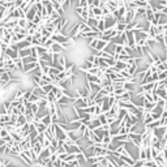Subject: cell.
Here are the masks:
<instances>
[{
	"label": "cell",
	"mask_w": 167,
	"mask_h": 167,
	"mask_svg": "<svg viewBox=\"0 0 167 167\" xmlns=\"http://www.w3.org/2000/svg\"><path fill=\"white\" fill-rule=\"evenodd\" d=\"M166 132H167V127H158L153 131V136H155L159 140H163L164 136H166Z\"/></svg>",
	"instance_id": "cell-1"
},
{
	"label": "cell",
	"mask_w": 167,
	"mask_h": 167,
	"mask_svg": "<svg viewBox=\"0 0 167 167\" xmlns=\"http://www.w3.org/2000/svg\"><path fill=\"white\" fill-rule=\"evenodd\" d=\"M42 145H43V148H50V146H51V141H50L48 139H46L43 141V144H42Z\"/></svg>",
	"instance_id": "cell-19"
},
{
	"label": "cell",
	"mask_w": 167,
	"mask_h": 167,
	"mask_svg": "<svg viewBox=\"0 0 167 167\" xmlns=\"http://www.w3.org/2000/svg\"><path fill=\"white\" fill-rule=\"evenodd\" d=\"M98 31H101V33H103V31L106 30V24H105V19H101L98 22Z\"/></svg>",
	"instance_id": "cell-16"
},
{
	"label": "cell",
	"mask_w": 167,
	"mask_h": 167,
	"mask_svg": "<svg viewBox=\"0 0 167 167\" xmlns=\"http://www.w3.org/2000/svg\"><path fill=\"white\" fill-rule=\"evenodd\" d=\"M102 1H103V3H106V4H107L108 1H110V0H102Z\"/></svg>",
	"instance_id": "cell-22"
},
{
	"label": "cell",
	"mask_w": 167,
	"mask_h": 167,
	"mask_svg": "<svg viewBox=\"0 0 167 167\" xmlns=\"http://www.w3.org/2000/svg\"><path fill=\"white\" fill-rule=\"evenodd\" d=\"M19 55L21 59H25V58H28V56H31V47L29 48H24V50H20L19 51Z\"/></svg>",
	"instance_id": "cell-12"
},
{
	"label": "cell",
	"mask_w": 167,
	"mask_h": 167,
	"mask_svg": "<svg viewBox=\"0 0 167 167\" xmlns=\"http://www.w3.org/2000/svg\"><path fill=\"white\" fill-rule=\"evenodd\" d=\"M33 124H35V127H37V131H38L39 133H44L47 129H48V127H47V125L43 123V121H35V123H33Z\"/></svg>",
	"instance_id": "cell-11"
},
{
	"label": "cell",
	"mask_w": 167,
	"mask_h": 167,
	"mask_svg": "<svg viewBox=\"0 0 167 167\" xmlns=\"http://www.w3.org/2000/svg\"><path fill=\"white\" fill-rule=\"evenodd\" d=\"M11 121V115L9 114H3L0 115V124H7Z\"/></svg>",
	"instance_id": "cell-15"
},
{
	"label": "cell",
	"mask_w": 167,
	"mask_h": 167,
	"mask_svg": "<svg viewBox=\"0 0 167 167\" xmlns=\"http://www.w3.org/2000/svg\"><path fill=\"white\" fill-rule=\"evenodd\" d=\"M65 167H73V166H72V163H67L65 164Z\"/></svg>",
	"instance_id": "cell-21"
},
{
	"label": "cell",
	"mask_w": 167,
	"mask_h": 167,
	"mask_svg": "<svg viewBox=\"0 0 167 167\" xmlns=\"http://www.w3.org/2000/svg\"><path fill=\"white\" fill-rule=\"evenodd\" d=\"M155 94H158V95L161 97L162 99H166L167 98V89H163V87H158L157 91H155Z\"/></svg>",
	"instance_id": "cell-13"
},
{
	"label": "cell",
	"mask_w": 167,
	"mask_h": 167,
	"mask_svg": "<svg viewBox=\"0 0 167 167\" xmlns=\"http://www.w3.org/2000/svg\"><path fill=\"white\" fill-rule=\"evenodd\" d=\"M37 13H38L37 7L33 5L30 9L26 12V16H25V19L28 20V21H34V19H35V16H37Z\"/></svg>",
	"instance_id": "cell-3"
},
{
	"label": "cell",
	"mask_w": 167,
	"mask_h": 167,
	"mask_svg": "<svg viewBox=\"0 0 167 167\" xmlns=\"http://www.w3.org/2000/svg\"><path fill=\"white\" fill-rule=\"evenodd\" d=\"M39 97L38 95H35V94H33V95L30 97V99H29V103H38L39 102Z\"/></svg>",
	"instance_id": "cell-18"
},
{
	"label": "cell",
	"mask_w": 167,
	"mask_h": 167,
	"mask_svg": "<svg viewBox=\"0 0 167 167\" xmlns=\"http://www.w3.org/2000/svg\"><path fill=\"white\" fill-rule=\"evenodd\" d=\"M87 128H89V129H91V131L99 129V128H102V123H101V120H99L98 118H94L93 120L90 121V125Z\"/></svg>",
	"instance_id": "cell-8"
},
{
	"label": "cell",
	"mask_w": 167,
	"mask_h": 167,
	"mask_svg": "<svg viewBox=\"0 0 167 167\" xmlns=\"http://www.w3.org/2000/svg\"><path fill=\"white\" fill-rule=\"evenodd\" d=\"M63 51H65V47L63 44L58 43V42H55L54 46L50 48V54H55V55H62Z\"/></svg>",
	"instance_id": "cell-2"
},
{
	"label": "cell",
	"mask_w": 167,
	"mask_h": 167,
	"mask_svg": "<svg viewBox=\"0 0 167 167\" xmlns=\"http://www.w3.org/2000/svg\"><path fill=\"white\" fill-rule=\"evenodd\" d=\"M7 56L11 58V59H13V60H16V59H19L20 58L19 51H17V50H13L12 47H8V50H7Z\"/></svg>",
	"instance_id": "cell-9"
},
{
	"label": "cell",
	"mask_w": 167,
	"mask_h": 167,
	"mask_svg": "<svg viewBox=\"0 0 167 167\" xmlns=\"http://www.w3.org/2000/svg\"><path fill=\"white\" fill-rule=\"evenodd\" d=\"M33 94L38 95L39 98H44V99H47V93L43 90V87H40V86H35V87H33Z\"/></svg>",
	"instance_id": "cell-7"
},
{
	"label": "cell",
	"mask_w": 167,
	"mask_h": 167,
	"mask_svg": "<svg viewBox=\"0 0 167 167\" xmlns=\"http://www.w3.org/2000/svg\"><path fill=\"white\" fill-rule=\"evenodd\" d=\"M74 91H76V93L78 94V97H81V98H85V99H87V98L90 97V94H91V93H90V91H89V90H87L85 86L78 87V89H76Z\"/></svg>",
	"instance_id": "cell-5"
},
{
	"label": "cell",
	"mask_w": 167,
	"mask_h": 167,
	"mask_svg": "<svg viewBox=\"0 0 167 167\" xmlns=\"http://www.w3.org/2000/svg\"><path fill=\"white\" fill-rule=\"evenodd\" d=\"M132 167H144V161H136V163Z\"/></svg>",
	"instance_id": "cell-20"
},
{
	"label": "cell",
	"mask_w": 167,
	"mask_h": 167,
	"mask_svg": "<svg viewBox=\"0 0 167 167\" xmlns=\"http://www.w3.org/2000/svg\"><path fill=\"white\" fill-rule=\"evenodd\" d=\"M139 161H148V157H146V152L145 148H140V153H139Z\"/></svg>",
	"instance_id": "cell-14"
},
{
	"label": "cell",
	"mask_w": 167,
	"mask_h": 167,
	"mask_svg": "<svg viewBox=\"0 0 167 167\" xmlns=\"http://www.w3.org/2000/svg\"><path fill=\"white\" fill-rule=\"evenodd\" d=\"M28 20H26V19H20L19 20V26H20V28H25V29H26V28H28Z\"/></svg>",
	"instance_id": "cell-17"
},
{
	"label": "cell",
	"mask_w": 167,
	"mask_h": 167,
	"mask_svg": "<svg viewBox=\"0 0 167 167\" xmlns=\"http://www.w3.org/2000/svg\"><path fill=\"white\" fill-rule=\"evenodd\" d=\"M153 121H154V119H153L152 112H145V116H144V120L141 124H142V127H146V125H149Z\"/></svg>",
	"instance_id": "cell-10"
},
{
	"label": "cell",
	"mask_w": 167,
	"mask_h": 167,
	"mask_svg": "<svg viewBox=\"0 0 167 167\" xmlns=\"http://www.w3.org/2000/svg\"><path fill=\"white\" fill-rule=\"evenodd\" d=\"M39 62V60H38ZM38 62H34V63H29V64H25V68H24V73L25 74H30V72H33L35 68H37L39 63Z\"/></svg>",
	"instance_id": "cell-6"
},
{
	"label": "cell",
	"mask_w": 167,
	"mask_h": 167,
	"mask_svg": "<svg viewBox=\"0 0 167 167\" xmlns=\"http://www.w3.org/2000/svg\"><path fill=\"white\" fill-rule=\"evenodd\" d=\"M110 43H111V42H107V40L102 39V38H99L98 44H97V47H95V51H98V52H102V51H105V50L107 48V46Z\"/></svg>",
	"instance_id": "cell-4"
}]
</instances>
